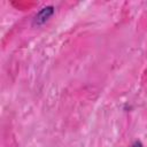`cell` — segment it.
I'll return each instance as SVG.
<instances>
[{
	"mask_svg": "<svg viewBox=\"0 0 147 147\" xmlns=\"http://www.w3.org/2000/svg\"><path fill=\"white\" fill-rule=\"evenodd\" d=\"M52 14H53V9H52V7L44 8V9L38 14V16L36 17L37 23H44L45 21H47V18H48Z\"/></svg>",
	"mask_w": 147,
	"mask_h": 147,
	"instance_id": "1",
	"label": "cell"
},
{
	"mask_svg": "<svg viewBox=\"0 0 147 147\" xmlns=\"http://www.w3.org/2000/svg\"><path fill=\"white\" fill-rule=\"evenodd\" d=\"M131 147H142V145H141V142H139V141H136Z\"/></svg>",
	"mask_w": 147,
	"mask_h": 147,
	"instance_id": "2",
	"label": "cell"
}]
</instances>
